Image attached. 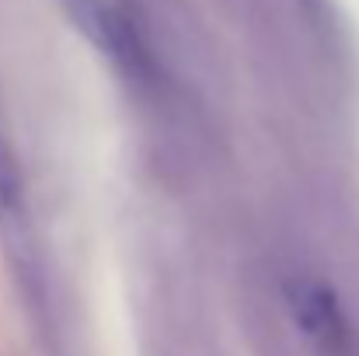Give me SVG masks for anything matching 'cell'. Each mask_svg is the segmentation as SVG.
Segmentation results:
<instances>
[{
  "instance_id": "6da1fadb",
  "label": "cell",
  "mask_w": 359,
  "mask_h": 356,
  "mask_svg": "<svg viewBox=\"0 0 359 356\" xmlns=\"http://www.w3.org/2000/svg\"><path fill=\"white\" fill-rule=\"evenodd\" d=\"M63 7L74 28L122 74L143 77L150 70V46L133 0H63Z\"/></svg>"
},
{
  "instance_id": "7a4b0ae2",
  "label": "cell",
  "mask_w": 359,
  "mask_h": 356,
  "mask_svg": "<svg viewBox=\"0 0 359 356\" xmlns=\"http://www.w3.org/2000/svg\"><path fill=\"white\" fill-rule=\"evenodd\" d=\"M286 304L297 318V325L321 343L325 350H339L346 343V318L335 301V294L318 279H293L286 283Z\"/></svg>"
}]
</instances>
